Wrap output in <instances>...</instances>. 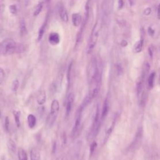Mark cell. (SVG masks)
Listing matches in <instances>:
<instances>
[{"label":"cell","mask_w":160,"mask_h":160,"mask_svg":"<svg viewBox=\"0 0 160 160\" xmlns=\"http://www.w3.org/2000/svg\"><path fill=\"white\" fill-rule=\"evenodd\" d=\"M151 8H147L146 9H145L144 11V14L145 16H148V15H150V14H151Z\"/></svg>","instance_id":"28"},{"label":"cell","mask_w":160,"mask_h":160,"mask_svg":"<svg viewBox=\"0 0 160 160\" xmlns=\"http://www.w3.org/2000/svg\"><path fill=\"white\" fill-rule=\"evenodd\" d=\"M7 146H8V150L12 153L14 154L16 151V146L14 141L12 140H9L7 142Z\"/></svg>","instance_id":"17"},{"label":"cell","mask_w":160,"mask_h":160,"mask_svg":"<svg viewBox=\"0 0 160 160\" xmlns=\"http://www.w3.org/2000/svg\"><path fill=\"white\" fill-rule=\"evenodd\" d=\"M96 147H97V143L96 142V141H93V142L90 145V155L91 156L93 154V153L94 151H95Z\"/></svg>","instance_id":"24"},{"label":"cell","mask_w":160,"mask_h":160,"mask_svg":"<svg viewBox=\"0 0 160 160\" xmlns=\"http://www.w3.org/2000/svg\"><path fill=\"white\" fill-rule=\"evenodd\" d=\"M5 78V73L1 68H0V85L3 83Z\"/></svg>","instance_id":"25"},{"label":"cell","mask_w":160,"mask_h":160,"mask_svg":"<svg viewBox=\"0 0 160 160\" xmlns=\"http://www.w3.org/2000/svg\"><path fill=\"white\" fill-rule=\"evenodd\" d=\"M60 16L61 20L64 21V22H68V15L66 9L63 6H61L60 8Z\"/></svg>","instance_id":"14"},{"label":"cell","mask_w":160,"mask_h":160,"mask_svg":"<svg viewBox=\"0 0 160 160\" xmlns=\"http://www.w3.org/2000/svg\"><path fill=\"white\" fill-rule=\"evenodd\" d=\"M143 44H144V38L142 36L141 38L139 40V41H137L135 44L133 46V51L134 53H140L141 51H142L143 47Z\"/></svg>","instance_id":"7"},{"label":"cell","mask_w":160,"mask_h":160,"mask_svg":"<svg viewBox=\"0 0 160 160\" xmlns=\"http://www.w3.org/2000/svg\"><path fill=\"white\" fill-rule=\"evenodd\" d=\"M127 44H128V43H127V42L126 41H125V40H123V41L121 42V45L123 46H126V45H127Z\"/></svg>","instance_id":"32"},{"label":"cell","mask_w":160,"mask_h":160,"mask_svg":"<svg viewBox=\"0 0 160 160\" xmlns=\"http://www.w3.org/2000/svg\"><path fill=\"white\" fill-rule=\"evenodd\" d=\"M18 45L12 39H6L0 43V54L9 55L18 52Z\"/></svg>","instance_id":"2"},{"label":"cell","mask_w":160,"mask_h":160,"mask_svg":"<svg viewBox=\"0 0 160 160\" xmlns=\"http://www.w3.org/2000/svg\"><path fill=\"white\" fill-rule=\"evenodd\" d=\"M0 117H1V112H0Z\"/></svg>","instance_id":"35"},{"label":"cell","mask_w":160,"mask_h":160,"mask_svg":"<svg viewBox=\"0 0 160 160\" xmlns=\"http://www.w3.org/2000/svg\"><path fill=\"white\" fill-rule=\"evenodd\" d=\"M13 113L14 117V120H15L16 126L18 128H20L21 126V122H20L21 112L20 111H13Z\"/></svg>","instance_id":"19"},{"label":"cell","mask_w":160,"mask_h":160,"mask_svg":"<svg viewBox=\"0 0 160 160\" xmlns=\"http://www.w3.org/2000/svg\"><path fill=\"white\" fill-rule=\"evenodd\" d=\"M27 121H28V126L30 127V128H33L34 127L36 126V118L35 117V116L30 114L27 117Z\"/></svg>","instance_id":"11"},{"label":"cell","mask_w":160,"mask_h":160,"mask_svg":"<svg viewBox=\"0 0 160 160\" xmlns=\"http://www.w3.org/2000/svg\"><path fill=\"white\" fill-rule=\"evenodd\" d=\"M46 22H45L44 24L42 25V26L39 28V30L38 32V41H40L42 38L43 36L44 35L45 31V29H46Z\"/></svg>","instance_id":"21"},{"label":"cell","mask_w":160,"mask_h":160,"mask_svg":"<svg viewBox=\"0 0 160 160\" xmlns=\"http://www.w3.org/2000/svg\"><path fill=\"white\" fill-rule=\"evenodd\" d=\"M46 92L43 89L39 91L38 95L37 96V99H36V101H37V103L39 105H43L46 102Z\"/></svg>","instance_id":"8"},{"label":"cell","mask_w":160,"mask_h":160,"mask_svg":"<svg viewBox=\"0 0 160 160\" xmlns=\"http://www.w3.org/2000/svg\"><path fill=\"white\" fill-rule=\"evenodd\" d=\"M20 33L21 36H24L27 34V29L26 26V23L24 20H21L20 22Z\"/></svg>","instance_id":"20"},{"label":"cell","mask_w":160,"mask_h":160,"mask_svg":"<svg viewBox=\"0 0 160 160\" xmlns=\"http://www.w3.org/2000/svg\"><path fill=\"white\" fill-rule=\"evenodd\" d=\"M18 157L19 160H28V155L24 149L19 148L18 150Z\"/></svg>","instance_id":"15"},{"label":"cell","mask_w":160,"mask_h":160,"mask_svg":"<svg viewBox=\"0 0 160 160\" xmlns=\"http://www.w3.org/2000/svg\"><path fill=\"white\" fill-rule=\"evenodd\" d=\"M56 160H63V158H62V157H59L58 158H57Z\"/></svg>","instance_id":"33"},{"label":"cell","mask_w":160,"mask_h":160,"mask_svg":"<svg viewBox=\"0 0 160 160\" xmlns=\"http://www.w3.org/2000/svg\"><path fill=\"white\" fill-rule=\"evenodd\" d=\"M73 68V62H71L69 64L67 69V74H66V79L68 84V89H70V84H71V71Z\"/></svg>","instance_id":"13"},{"label":"cell","mask_w":160,"mask_h":160,"mask_svg":"<svg viewBox=\"0 0 160 160\" xmlns=\"http://www.w3.org/2000/svg\"><path fill=\"white\" fill-rule=\"evenodd\" d=\"M148 31H149V33H150V35H153L154 34V33H155V31L153 30H152L151 28H149L148 29Z\"/></svg>","instance_id":"29"},{"label":"cell","mask_w":160,"mask_h":160,"mask_svg":"<svg viewBox=\"0 0 160 160\" xmlns=\"http://www.w3.org/2000/svg\"><path fill=\"white\" fill-rule=\"evenodd\" d=\"M85 25H86V23H84V24H83L81 28L80 29L78 33L77 36H76V47H77L78 46H79V44H80V43H81V41L82 38H83V31H84Z\"/></svg>","instance_id":"12"},{"label":"cell","mask_w":160,"mask_h":160,"mask_svg":"<svg viewBox=\"0 0 160 160\" xmlns=\"http://www.w3.org/2000/svg\"><path fill=\"white\" fill-rule=\"evenodd\" d=\"M31 160H40V154L37 149L32 148L30 151Z\"/></svg>","instance_id":"16"},{"label":"cell","mask_w":160,"mask_h":160,"mask_svg":"<svg viewBox=\"0 0 160 160\" xmlns=\"http://www.w3.org/2000/svg\"><path fill=\"white\" fill-rule=\"evenodd\" d=\"M5 126L6 132H9V119L8 116H6L5 117Z\"/></svg>","instance_id":"26"},{"label":"cell","mask_w":160,"mask_h":160,"mask_svg":"<svg viewBox=\"0 0 160 160\" xmlns=\"http://www.w3.org/2000/svg\"><path fill=\"white\" fill-rule=\"evenodd\" d=\"M74 101V96L72 93H69L68 98H67V102H66V118H68L70 115V113L72 110L73 104Z\"/></svg>","instance_id":"5"},{"label":"cell","mask_w":160,"mask_h":160,"mask_svg":"<svg viewBox=\"0 0 160 160\" xmlns=\"http://www.w3.org/2000/svg\"><path fill=\"white\" fill-rule=\"evenodd\" d=\"M157 16H158V18L159 20H160V4L158 6V13H157Z\"/></svg>","instance_id":"30"},{"label":"cell","mask_w":160,"mask_h":160,"mask_svg":"<svg viewBox=\"0 0 160 160\" xmlns=\"http://www.w3.org/2000/svg\"><path fill=\"white\" fill-rule=\"evenodd\" d=\"M155 73L153 72L149 76L148 79V86L149 89H152L155 85Z\"/></svg>","instance_id":"18"},{"label":"cell","mask_w":160,"mask_h":160,"mask_svg":"<svg viewBox=\"0 0 160 160\" xmlns=\"http://www.w3.org/2000/svg\"><path fill=\"white\" fill-rule=\"evenodd\" d=\"M48 41L53 46L57 45L58 43H60V38L59 35L56 33H52L49 36Z\"/></svg>","instance_id":"6"},{"label":"cell","mask_w":160,"mask_h":160,"mask_svg":"<svg viewBox=\"0 0 160 160\" xmlns=\"http://www.w3.org/2000/svg\"><path fill=\"white\" fill-rule=\"evenodd\" d=\"M159 84H160V74H159Z\"/></svg>","instance_id":"34"},{"label":"cell","mask_w":160,"mask_h":160,"mask_svg":"<svg viewBox=\"0 0 160 160\" xmlns=\"http://www.w3.org/2000/svg\"><path fill=\"white\" fill-rule=\"evenodd\" d=\"M9 9L10 12L12 13L13 14H16V13H17V8H16V5H10L9 7Z\"/></svg>","instance_id":"27"},{"label":"cell","mask_w":160,"mask_h":160,"mask_svg":"<svg viewBox=\"0 0 160 160\" xmlns=\"http://www.w3.org/2000/svg\"><path fill=\"white\" fill-rule=\"evenodd\" d=\"M20 86V82L19 80L15 79L14 80H13L12 82V90L14 92H16L17 90L19 88Z\"/></svg>","instance_id":"22"},{"label":"cell","mask_w":160,"mask_h":160,"mask_svg":"<svg viewBox=\"0 0 160 160\" xmlns=\"http://www.w3.org/2000/svg\"><path fill=\"white\" fill-rule=\"evenodd\" d=\"M109 109H110V106H109L108 100V99H106L104 100V102L102 108V112H101V119H103L107 116L109 111Z\"/></svg>","instance_id":"10"},{"label":"cell","mask_w":160,"mask_h":160,"mask_svg":"<svg viewBox=\"0 0 160 160\" xmlns=\"http://www.w3.org/2000/svg\"><path fill=\"white\" fill-rule=\"evenodd\" d=\"M43 3H40L39 4L36 6V8L35 9V12H34V16H38V14L41 13V10L43 9Z\"/></svg>","instance_id":"23"},{"label":"cell","mask_w":160,"mask_h":160,"mask_svg":"<svg viewBox=\"0 0 160 160\" xmlns=\"http://www.w3.org/2000/svg\"><path fill=\"white\" fill-rule=\"evenodd\" d=\"M101 21H97L96 23L94 24V26L92 29V33L89 38V41L88 43V47H87V53L88 54L91 53L95 47L96 43L98 41V37L101 29Z\"/></svg>","instance_id":"1"},{"label":"cell","mask_w":160,"mask_h":160,"mask_svg":"<svg viewBox=\"0 0 160 160\" xmlns=\"http://www.w3.org/2000/svg\"><path fill=\"white\" fill-rule=\"evenodd\" d=\"M72 22L75 26L78 27L82 22V17L79 13H74L72 15Z\"/></svg>","instance_id":"9"},{"label":"cell","mask_w":160,"mask_h":160,"mask_svg":"<svg viewBox=\"0 0 160 160\" xmlns=\"http://www.w3.org/2000/svg\"><path fill=\"white\" fill-rule=\"evenodd\" d=\"M84 110L81 106H80L78 110L77 111V116H76V120H75V123L73 128L72 130V136H75L79 130V128L80 127V125H81V116H82V112Z\"/></svg>","instance_id":"4"},{"label":"cell","mask_w":160,"mask_h":160,"mask_svg":"<svg viewBox=\"0 0 160 160\" xmlns=\"http://www.w3.org/2000/svg\"><path fill=\"white\" fill-rule=\"evenodd\" d=\"M60 110V103L57 100H53L51 104L50 113L48 117V121L50 126L53 125L57 118L58 111Z\"/></svg>","instance_id":"3"},{"label":"cell","mask_w":160,"mask_h":160,"mask_svg":"<svg viewBox=\"0 0 160 160\" xmlns=\"http://www.w3.org/2000/svg\"><path fill=\"white\" fill-rule=\"evenodd\" d=\"M123 6V0H119V8H121Z\"/></svg>","instance_id":"31"}]
</instances>
